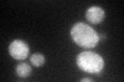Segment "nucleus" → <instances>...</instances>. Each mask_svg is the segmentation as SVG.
Here are the masks:
<instances>
[{
    "mask_svg": "<svg viewBox=\"0 0 124 82\" xmlns=\"http://www.w3.org/2000/svg\"><path fill=\"white\" fill-rule=\"evenodd\" d=\"M82 82H85V81H92V79H90V78H83L82 80H81Z\"/></svg>",
    "mask_w": 124,
    "mask_h": 82,
    "instance_id": "obj_7",
    "label": "nucleus"
},
{
    "mask_svg": "<svg viewBox=\"0 0 124 82\" xmlns=\"http://www.w3.org/2000/svg\"><path fill=\"white\" fill-rule=\"evenodd\" d=\"M8 49L10 56L16 60H24L29 54V46L22 40H14Z\"/></svg>",
    "mask_w": 124,
    "mask_h": 82,
    "instance_id": "obj_3",
    "label": "nucleus"
},
{
    "mask_svg": "<svg viewBox=\"0 0 124 82\" xmlns=\"http://www.w3.org/2000/svg\"><path fill=\"white\" fill-rule=\"evenodd\" d=\"M86 19L92 24H98L104 19V10L98 6H91L86 11Z\"/></svg>",
    "mask_w": 124,
    "mask_h": 82,
    "instance_id": "obj_4",
    "label": "nucleus"
},
{
    "mask_svg": "<svg viewBox=\"0 0 124 82\" xmlns=\"http://www.w3.org/2000/svg\"><path fill=\"white\" fill-rule=\"evenodd\" d=\"M16 71H17V74L20 77H27V76H29L31 73V67L28 64L22 63L20 65H18Z\"/></svg>",
    "mask_w": 124,
    "mask_h": 82,
    "instance_id": "obj_5",
    "label": "nucleus"
},
{
    "mask_svg": "<svg viewBox=\"0 0 124 82\" xmlns=\"http://www.w3.org/2000/svg\"><path fill=\"white\" fill-rule=\"evenodd\" d=\"M31 64L34 65L35 67H40L41 65H44L45 63V57L41 53H34L30 57Z\"/></svg>",
    "mask_w": 124,
    "mask_h": 82,
    "instance_id": "obj_6",
    "label": "nucleus"
},
{
    "mask_svg": "<svg viewBox=\"0 0 124 82\" xmlns=\"http://www.w3.org/2000/svg\"><path fill=\"white\" fill-rule=\"evenodd\" d=\"M72 40L85 48H92L98 44L99 36L97 32L84 23H77L70 31Z\"/></svg>",
    "mask_w": 124,
    "mask_h": 82,
    "instance_id": "obj_1",
    "label": "nucleus"
},
{
    "mask_svg": "<svg viewBox=\"0 0 124 82\" xmlns=\"http://www.w3.org/2000/svg\"><path fill=\"white\" fill-rule=\"evenodd\" d=\"M77 64L80 69L88 73H99L104 67L103 58L92 51L81 52L77 57Z\"/></svg>",
    "mask_w": 124,
    "mask_h": 82,
    "instance_id": "obj_2",
    "label": "nucleus"
}]
</instances>
